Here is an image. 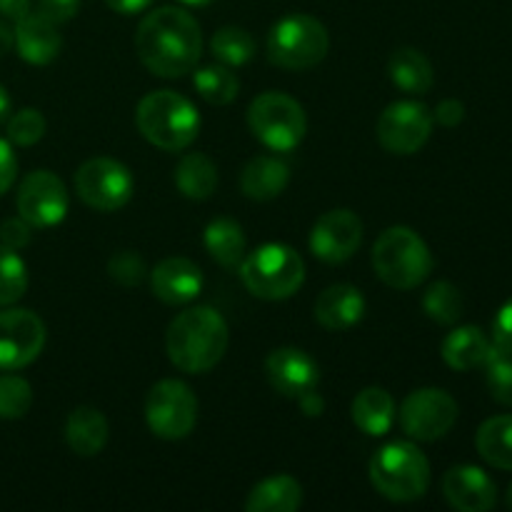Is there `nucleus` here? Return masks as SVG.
<instances>
[{"mask_svg": "<svg viewBox=\"0 0 512 512\" xmlns=\"http://www.w3.org/2000/svg\"><path fill=\"white\" fill-rule=\"evenodd\" d=\"M135 50L150 73L160 78H180L198 65L203 33L188 10L163 5L140 20Z\"/></svg>", "mask_w": 512, "mask_h": 512, "instance_id": "f257e3e1", "label": "nucleus"}, {"mask_svg": "<svg viewBox=\"0 0 512 512\" xmlns=\"http://www.w3.org/2000/svg\"><path fill=\"white\" fill-rule=\"evenodd\" d=\"M228 343V323L218 310L208 305H195L180 313L165 335L170 363L190 375L213 370L223 360Z\"/></svg>", "mask_w": 512, "mask_h": 512, "instance_id": "f03ea898", "label": "nucleus"}, {"mask_svg": "<svg viewBox=\"0 0 512 512\" xmlns=\"http://www.w3.org/2000/svg\"><path fill=\"white\" fill-rule=\"evenodd\" d=\"M135 123L150 145L178 153L198 138L200 115L185 95L175 90H155L138 103Z\"/></svg>", "mask_w": 512, "mask_h": 512, "instance_id": "7ed1b4c3", "label": "nucleus"}, {"mask_svg": "<svg viewBox=\"0 0 512 512\" xmlns=\"http://www.w3.org/2000/svg\"><path fill=\"white\" fill-rule=\"evenodd\" d=\"M373 268L385 285L395 290H413L433 270V255L425 240L405 225L380 233L373 245Z\"/></svg>", "mask_w": 512, "mask_h": 512, "instance_id": "20e7f679", "label": "nucleus"}, {"mask_svg": "<svg viewBox=\"0 0 512 512\" xmlns=\"http://www.w3.org/2000/svg\"><path fill=\"white\" fill-rule=\"evenodd\" d=\"M370 483L393 503H410L428 493L430 463L413 443H388L370 460Z\"/></svg>", "mask_w": 512, "mask_h": 512, "instance_id": "39448f33", "label": "nucleus"}, {"mask_svg": "<svg viewBox=\"0 0 512 512\" xmlns=\"http://www.w3.org/2000/svg\"><path fill=\"white\" fill-rule=\"evenodd\" d=\"M240 278L248 293L260 300H285L298 293L305 283V263L293 248L283 243L260 245L245 255Z\"/></svg>", "mask_w": 512, "mask_h": 512, "instance_id": "423d86ee", "label": "nucleus"}, {"mask_svg": "<svg viewBox=\"0 0 512 512\" xmlns=\"http://www.w3.org/2000/svg\"><path fill=\"white\" fill-rule=\"evenodd\" d=\"M328 48V30L313 15H285L273 25L268 35L270 63L285 70L315 68L328 55Z\"/></svg>", "mask_w": 512, "mask_h": 512, "instance_id": "0eeeda50", "label": "nucleus"}, {"mask_svg": "<svg viewBox=\"0 0 512 512\" xmlns=\"http://www.w3.org/2000/svg\"><path fill=\"white\" fill-rule=\"evenodd\" d=\"M248 125L255 138L275 153H288L303 143L308 118L303 105L285 93H263L250 103Z\"/></svg>", "mask_w": 512, "mask_h": 512, "instance_id": "6e6552de", "label": "nucleus"}, {"mask_svg": "<svg viewBox=\"0 0 512 512\" xmlns=\"http://www.w3.org/2000/svg\"><path fill=\"white\" fill-rule=\"evenodd\" d=\"M148 428L163 440H183L198 423V398L180 380H160L145 400Z\"/></svg>", "mask_w": 512, "mask_h": 512, "instance_id": "1a4fd4ad", "label": "nucleus"}, {"mask_svg": "<svg viewBox=\"0 0 512 512\" xmlns=\"http://www.w3.org/2000/svg\"><path fill=\"white\" fill-rule=\"evenodd\" d=\"M133 175L113 158H90L75 173V193L88 208L115 213L133 198Z\"/></svg>", "mask_w": 512, "mask_h": 512, "instance_id": "9d476101", "label": "nucleus"}, {"mask_svg": "<svg viewBox=\"0 0 512 512\" xmlns=\"http://www.w3.org/2000/svg\"><path fill=\"white\" fill-rule=\"evenodd\" d=\"M458 420V403L440 388H420L400 405V428L405 435L423 443L445 438Z\"/></svg>", "mask_w": 512, "mask_h": 512, "instance_id": "9b49d317", "label": "nucleus"}, {"mask_svg": "<svg viewBox=\"0 0 512 512\" xmlns=\"http://www.w3.org/2000/svg\"><path fill=\"white\" fill-rule=\"evenodd\" d=\"M433 133V115L418 100L390 103L378 118V140L388 153L413 155L428 143Z\"/></svg>", "mask_w": 512, "mask_h": 512, "instance_id": "f8f14e48", "label": "nucleus"}, {"mask_svg": "<svg viewBox=\"0 0 512 512\" xmlns=\"http://www.w3.org/2000/svg\"><path fill=\"white\" fill-rule=\"evenodd\" d=\"M70 198L65 183L50 170H35L18 188V213L33 228H53L68 215Z\"/></svg>", "mask_w": 512, "mask_h": 512, "instance_id": "ddd939ff", "label": "nucleus"}, {"mask_svg": "<svg viewBox=\"0 0 512 512\" xmlns=\"http://www.w3.org/2000/svg\"><path fill=\"white\" fill-rule=\"evenodd\" d=\"M45 345V325L23 308L0 313V370H20L33 363Z\"/></svg>", "mask_w": 512, "mask_h": 512, "instance_id": "4468645a", "label": "nucleus"}, {"mask_svg": "<svg viewBox=\"0 0 512 512\" xmlns=\"http://www.w3.org/2000/svg\"><path fill=\"white\" fill-rule=\"evenodd\" d=\"M363 243V220L353 210H330L310 230V250L323 263H345Z\"/></svg>", "mask_w": 512, "mask_h": 512, "instance_id": "2eb2a0df", "label": "nucleus"}, {"mask_svg": "<svg viewBox=\"0 0 512 512\" xmlns=\"http://www.w3.org/2000/svg\"><path fill=\"white\" fill-rule=\"evenodd\" d=\"M265 373L270 385L285 398H303L305 393L318 388V363L300 348H278L265 360Z\"/></svg>", "mask_w": 512, "mask_h": 512, "instance_id": "dca6fc26", "label": "nucleus"}, {"mask_svg": "<svg viewBox=\"0 0 512 512\" xmlns=\"http://www.w3.org/2000/svg\"><path fill=\"white\" fill-rule=\"evenodd\" d=\"M443 495L460 512H488L498 503L493 478L475 465L450 468L443 478Z\"/></svg>", "mask_w": 512, "mask_h": 512, "instance_id": "f3484780", "label": "nucleus"}, {"mask_svg": "<svg viewBox=\"0 0 512 512\" xmlns=\"http://www.w3.org/2000/svg\"><path fill=\"white\" fill-rule=\"evenodd\" d=\"M155 298L168 305H185L195 300L203 290V273L188 258H165L150 273Z\"/></svg>", "mask_w": 512, "mask_h": 512, "instance_id": "a211bd4d", "label": "nucleus"}, {"mask_svg": "<svg viewBox=\"0 0 512 512\" xmlns=\"http://www.w3.org/2000/svg\"><path fill=\"white\" fill-rule=\"evenodd\" d=\"M365 298L355 285H330L315 300V320L323 325L325 330H348L358 325L365 315Z\"/></svg>", "mask_w": 512, "mask_h": 512, "instance_id": "6ab92c4d", "label": "nucleus"}, {"mask_svg": "<svg viewBox=\"0 0 512 512\" xmlns=\"http://www.w3.org/2000/svg\"><path fill=\"white\" fill-rule=\"evenodd\" d=\"M60 40L58 28L43 18L40 13H28L15 23V48L23 60L33 65H48L58 58L60 53Z\"/></svg>", "mask_w": 512, "mask_h": 512, "instance_id": "aec40b11", "label": "nucleus"}, {"mask_svg": "<svg viewBox=\"0 0 512 512\" xmlns=\"http://www.w3.org/2000/svg\"><path fill=\"white\" fill-rule=\"evenodd\" d=\"M290 183V168L285 160L275 158V155H258L250 160L240 175V188H243L245 198L258 200V203H268V200L278 198Z\"/></svg>", "mask_w": 512, "mask_h": 512, "instance_id": "412c9836", "label": "nucleus"}, {"mask_svg": "<svg viewBox=\"0 0 512 512\" xmlns=\"http://www.w3.org/2000/svg\"><path fill=\"white\" fill-rule=\"evenodd\" d=\"M108 420L100 413L98 408H75L68 415V423H65V440H68V448L73 450L80 458H93L108 443Z\"/></svg>", "mask_w": 512, "mask_h": 512, "instance_id": "4be33fe9", "label": "nucleus"}, {"mask_svg": "<svg viewBox=\"0 0 512 512\" xmlns=\"http://www.w3.org/2000/svg\"><path fill=\"white\" fill-rule=\"evenodd\" d=\"M490 353H493V340L475 325L455 328L443 343V360L460 373L485 368Z\"/></svg>", "mask_w": 512, "mask_h": 512, "instance_id": "5701e85b", "label": "nucleus"}, {"mask_svg": "<svg viewBox=\"0 0 512 512\" xmlns=\"http://www.w3.org/2000/svg\"><path fill=\"white\" fill-rule=\"evenodd\" d=\"M303 505V488L290 475H273L250 490L245 500L248 512H295Z\"/></svg>", "mask_w": 512, "mask_h": 512, "instance_id": "b1692460", "label": "nucleus"}, {"mask_svg": "<svg viewBox=\"0 0 512 512\" xmlns=\"http://www.w3.org/2000/svg\"><path fill=\"white\" fill-rule=\"evenodd\" d=\"M395 413L398 410L393 395L383 388H365L353 400V423L373 438H380L393 428Z\"/></svg>", "mask_w": 512, "mask_h": 512, "instance_id": "393cba45", "label": "nucleus"}, {"mask_svg": "<svg viewBox=\"0 0 512 512\" xmlns=\"http://www.w3.org/2000/svg\"><path fill=\"white\" fill-rule=\"evenodd\" d=\"M205 248L213 255L215 263L228 270H240L245 255H248V240H245L240 223L230 218H218L205 228Z\"/></svg>", "mask_w": 512, "mask_h": 512, "instance_id": "a878e982", "label": "nucleus"}, {"mask_svg": "<svg viewBox=\"0 0 512 512\" xmlns=\"http://www.w3.org/2000/svg\"><path fill=\"white\" fill-rule=\"evenodd\" d=\"M388 75L403 93L425 95L433 88V65L420 50L400 48L390 55Z\"/></svg>", "mask_w": 512, "mask_h": 512, "instance_id": "bb28decb", "label": "nucleus"}, {"mask_svg": "<svg viewBox=\"0 0 512 512\" xmlns=\"http://www.w3.org/2000/svg\"><path fill=\"white\" fill-rule=\"evenodd\" d=\"M175 185L190 200H208L218 188V165L203 153H188L175 168Z\"/></svg>", "mask_w": 512, "mask_h": 512, "instance_id": "cd10ccee", "label": "nucleus"}, {"mask_svg": "<svg viewBox=\"0 0 512 512\" xmlns=\"http://www.w3.org/2000/svg\"><path fill=\"white\" fill-rule=\"evenodd\" d=\"M480 458L498 470H512V415H498L480 425L478 438Z\"/></svg>", "mask_w": 512, "mask_h": 512, "instance_id": "c85d7f7f", "label": "nucleus"}, {"mask_svg": "<svg viewBox=\"0 0 512 512\" xmlns=\"http://www.w3.org/2000/svg\"><path fill=\"white\" fill-rule=\"evenodd\" d=\"M195 90L210 105H228L238 98L240 83L228 65H205L195 70Z\"/></svg>", "mask_w": 512, "mask_h": 512, "instance_id": "c756f323", "label": "nucleus"}, {"mask_svg": "<svg viewBox=\"0 0 512 512\" xmlns=\"http://www.w3.org/2000/svg\"><path fill=\"white\" fill-rule=\"evenodd\" d=\"M210 50H213L215 58L220 60L228 68H238V65L250 63V58L255 55V40L253 35L245 28L238 25H225L210 40Z\"/></svg>", "mask_w": 512, "mask_h": 512, "instance_id": "7c9ffc66", "label": "nucleus"}, {"mask_svg": "<svg viewBox=\"0 0 512 512\" xmlns=\"http://www.w3.org/2000/svg\"><path fill=\"white\" fill-rule=\"evenodd\" d=\"M463 295L455 288L453 283H445V280H438V283L430 285L423 295V310L428 313L430 320L440 325H453L458 323L460 315H463Z\"/></svg>", "mask_w": 512, "mask_h": 512, "instance_id": "2f4dec72", "label": "nucleus"}, {"mask_svg": "<svg viewBox=\"0 0 512 512\" xmlns=\"http://www.w3.org/2000/svg\"><path fill=\"white\" fill-rule=\"evenodd\" d=\"M28 290V268L18 250L0 245V305H13Z\"/></svg>", "mask_w": 512, "mask_h": 512, "instance_id": "473e14b6", "label": "nucleus"}, {"mask_svg": "<svg viewBox=\"0 0 512 512\" xmlns=\"http://www.w3.org/2000/svg\"><path fill=\"white\" fill-rule=\"evenodd\" d=\"M33 405V388L25 378L13 375H0V418L20 420Z\"/></svg>", "mask_w": 512, "mask_h": 512, "instance_id": "72a5a7b5", "label": "nucleus"}, {"mask_svg": "<svg viewBox=\"0 0 512 512\" xmlns=\"http://www.w3.org/2000/svg\"><path fill=\"white\" fill-rule=\"evenodd\" d=\"M485 378H488V390L500 405L512 408V355L503 353L493 345L488 363H485Z\"/></svg>", "mask_w": 512, "mask_h": 512, "instance_id": "f704fd0d", "label": "nucleus"}, {"mask_svg": "<svg viewBox=\"0 0 512 512\" xmlns=\"http://www.w3.org/2000/svg\"><path fill=\"white\" fill-rule=\"evenodd\" d=\"M45 135V118L40 110L23 108L8 120V138L15 145H35Z\"/></svg>", "mask_w": 512, "mask_h": 512, "instance_id": "c9c22d12", "label": "nucleus"}, {"mask_svg": "<svg viewBox=\"0 0 512 512\" xmlns=\"http://www.w3.org/2000/svg\"><path fill=\"white\" fill-rule=\"evenodd\" d=\"M108 273L115 283L125 285V288H133V285L143 283L148 268H145L143 258L138 253H133V250H120V253H115L108 260Z\"/></svg>", "mask_w": 512, "mask_h": 512, "instance_id": "e433bc0d", "label": "nucleus"}, {"mask_svg": "<svg viewBox=\"0 0 512 512\" xmlns=\"http://www.w3.org/2000/svg\"><path fill=\"white\" fill-rule=\"evenodd\" d=\"M30 238H33V225H30L28 220L8 218L0 223V243H3L5 248L20 250L30 243Z\"/></svg>", "mask_w": 512, "mask_h": 512, "instance_id": "4c0bfd02", "label": "nucleus"}, {"mask_svg": "<svg viewBox=\"0 0 512 512\" xmlns=\"http://www.w3.org/2000/svg\"><path fill=\"white\" fill-rule=\"evenodd\" d=\"M78 8L80 0H38V13L55 25L73 20L78 15Z\"/></svg>", "mask_w": 512, "mask_h": 512, "instance_id": "58836bf2", "label": "nucleus"}, {"mask_svg": "<svg viewBox=\"0 0 512 512\" xmlns=\"http://www.w3.org/2000/svg\"><path fill=\"white\" fill-rule=\"evenodd\" d=\"M493 345L503 353L512 355V298L500 308L493 323Z\"/></svg>", "mask_w": 512, "mask_h": 512, "instance_id": "ea45409f", "label": "nucleus"}, {"mask_svg": "<svg viewBox=\"0 0 512 512\" xmlns=\"http://www.w3.org/2000/svg\"><path fill=\"white\" fill-rule=\"evenodd\" d=\"M15 175H18V158L8 140L0 138V195L8 193L10 185L15 183Z\"/></svg>", "mask_w": 512, "mask_h": 512, "instance_id": "a19ab883", "label": "nucleus"}, {"mask_svg": "<svg viewBox=\"0 0 512 512\" xmlns=\"http://www.w3.org/2000/svg\"><path fill=\"white\" fill-rule=\"evenodd\" d=\"M463 118H465V105L455 98L443 100V103L435 108V120H438L440 125H445V128H455V125L463 123Z\"/></svg>", "mask_w": 512, "mask_h": 512, "instance_id": "79ce46f5", "label": "nucleus"}, {"mask_svg": "<svg viewBox=\"0 0 512 512\" xmlns=\"http://www.w3.org/2000/svg\"><path fill=\"white\" fill-rule=\"evenodd\" d=\"M110 10L120 15H135V13H143L153 5V0H105Z\"/></svg>", "mask_w": 512, "mask_h": 512, "instance_id": "37998d69", "label": "nucleus"}, {"mask_svg": "<svg viewBox=\"0 0 512 512\" xmlns=\"http://www.w3.org/2000/svg\"><path fill=\"white\" fill-rule=\"evenodd\" d=\"M30 13V0H0V15L18 23Z\"/></svg>", "mask_w": 512, "mask_h": 512, "instance_id": "c03bdc74", "label": "nucleus"}, {"mask_svg": "<svg viewBox=\"0 0 512 512\" xmlns=\"http://www.w3.org/2000/svg\"><path fill=\"white\" fill-rule=\"evenodd\" d=\"M300 403V410H303L305 415H310V418H318V415H323L325 410V400L320 398L318 390H310V393H305L303 398H298Z\"/></svg>", "mask_w": 512, "mask_h": 512, "instance_id": "a18cd8bd", "label": "nucleus"}, {"mask_svg": "<svg viewBox=\"0 0 512 512\" xmlns=\"http://www.w3.org/2000/svg\"><path fill=\"white\" fill-rule=\"evenodd\" d=\"M15 45V30L10 28L5 20H0V55L10 53V48Z\"/></svg>", "mask_w": 512, "mask_h": 512, "instance_id": "49530a36", "label": "nucleus"}, {"mask_svg": "<svg viewBox=\"0 0 512 512\" xmlns=\"http://www.w3.org/2000/svg\"><path fill=\"white\" fill-rule=\"evenodd\" d=\"M10 115V95L5 90V85H0V123Z\"/></svg>", "mask_w": 512, "mask_h": 512, "instance_id": "de8ad7c7", "label": "nucleus"}, {"mask_svg": "<svg viewBox=\"0 0 512 512\" xmlns=\"http://www.w3.org/2000/svg\"><path fill=\"white\" fill-rule=\"evenodd\" d=\"M180 3L195 5V8H203V5H210V3H213V0H180Z\"/></svg>", "mask_w": 512, "mask_h": 512, "instance_id": "09e8293b", "label": "nucleus"}, {"mask_svg": "<svg viewBox=\"0 0 512 512\" xmlns=\"http://www.w3.org/2000/svg\"><path fill=\"white\" fill-rule=\"evenodd\" d=\"M508 508L512 510V483H510V488H508Z\"/></svg>", "mask_w": 512, "mask_h": 512, "instance_id": "8fccbe9b", "label": "nucleus"}]
</instances>
